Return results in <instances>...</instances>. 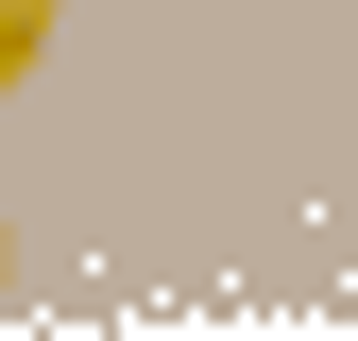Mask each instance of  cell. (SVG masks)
<instances>
[{
  "label": "cell",
  "instance_id": "cell-1",
  "mask_svg": "<svg viewBox=\"0 0 358 341\" xmlns=\"http://www.w3.org/2000/svg\"><path fill=\"white\" fill-rule=\"evenodd\" d=\"M52 34H69L52 0H0V85H17V68H52Z\"/></svg>",
  "mask_w": 358,
  "mask_h": 341
}]
</instances>
